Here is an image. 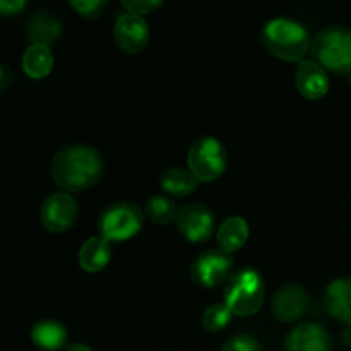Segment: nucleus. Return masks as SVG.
Wrapping results in <instances>:
<instances>
[{
	"label": "nucleus",
	"instance_id": "nucleus-1",
	"mask_svg": "<svg viewBox=\"0 0 351 351\" xmlns=\"http://www.w3.org/2000/svg\"><path fill=\"white\" fill-rule=\"evenodd\" d=\"M105 163L98 149L84 144L64 146L51 160V178L64 192H82L99 184Z\"/></svg>",
	"mask_w": 351,
	"mask_h": 351
},
{
	"label": "nucleus",
	"instance_id": "nucleus-2",
	"mask_svg": "<svg viewBox=\"0 0 351 351\" xmlns=\"http://www.w3.org/2000/svg\"><path fill=\"white\" fill-rule=\"evenodd\" d=\"M261 41L264 48L276 58L285 62L304 60L311 50V36L300 23L287 17H276L264 24L261 31Z\"/></svg>",
	"mask_w": 351,
	"mask_h": 351
},
{
	"label": "nucleus",
	"instance_id": "nucleus-3",
	"mask_svg": "<svg viewBox=\"0 0 351 351\" xmlns=\"http://www.w3.org/2000/svg\"><path fill=\"white\" fill-rule=\"evenodd\" d=\"M311 53L324 71L351 75V29L328 26L312 38Z\"/></svg>",
	"mask_w": 351,
	"mask_h": 351
},
{
	"label": "nucleus",
	"instance_id": "nucleus-4",
	"mask_svg": "<svg viewBox=\"0 0 351 351\" xmlns=\"http://www.w3.org/2000/svg\"><path fill=\"white\" fill-rule=\"evenodd\" d=\"M266 285L256 269H243L233 274L225 287L223 302L233 315L249 317L263 307Z\"/></svg>",
	"mask_w": 351,
	"mask_h": 351
},
{
	"label": "nucleus",
	"instance_id": "nucleus-5",
	"mask_svg": "<svg viewBox=\"0 0 351 351\" xmlns=\"http://www.w3.org/2000/svg\"><path fill=\"white\" fill-rule=\"evenodd\" d=\"M146 213L130 201H119L106 206L98 218V232L108 242L132 239L143 230Z\"/></svg>",
	"mask_w": 351,
	"mask_h": 351
},
{
	"label": "nucleus",
	"instance_id": "nucleus-6",
	"mask_svg": "<svg viewBox=\"0 0 351 351\" xmlns=\"http://www.w3.org/2000/svg\"><path fill=\"white\" fill-rule=\"evenodd\" d=\"M228 156L225 146L211 136H202L191 146L187 154L189 170L199 182H213L226 170Z\"/></svg>",
	"mask_w": 351,
	"mask_h": 351
},
{
	"label": "nucleus",
	"instance_id": "nucleus-7",
	"mask_svg": "<svg viewBox=\"0 0 351 351\" xmlns=\"http://www.w3.org/2000/svg\"><path fill=\"white\" fill-rule=\"evenodd\" d=\"M191 280L202 288H216L228 283L233 276L232 254L225 250H204L191 264Z\"/></svg>",
	"mask_w": 351,
	"mask_h": 351
},
{
	"label": "nucleus",
	"instance_id": "nucleus-8",
	"mask_svg": "<svg viewBox=\"0 0 351 351\" xmlns=\"http://www.w3.org/2000/svg\"><path fill=\"white\" fill-rule=\"evenodd\" d=\"M40 219L48 232H67L77 219V202L69 192H55L41 204Z\"/></svg>",
	"mask_w": 351,
	"mask_h": 351
},
{
	"label": "nucleus",
	"instance_id": "nucleus-9",
	"mask_svg": "<svg viewBox=\"0 0 351 351\" xmlns=\"http://www.w3.org/2000/svg\"><path fill=\"white\" fill-rule=\"evenodd\" d=\"M175 225L178 233L189 242H204L215 232V215L208 206L192 202L178 209Z\"/></svg>",
	"mask_w": 351,
	"mask_h": 351
},
{
	"label": "nucleus",
	"instance_id": "nucleus-10",
	"mask_svg": "<svg viewBox=\"0 0 351 351\" xmlns=\"http://www.w3.org/2000/svg\"><path fill=\"white\" fill-rule=\"evenodd\" d=\"M113 36H115L117 47L123 53L137 55L149 43V26L144 21V17L127 12L117 21Z\"/></svg>",
	"mask_w": 351,
	"mask_h": 351
},
{
	"label": "nucleus",
	"instance_id": "nucleus-11",
	"mask_svg": "<svg viewBox=\"0 0 351 351\" xmlns=\"http://www.w3.org/2000/svg\"><path fill=\"white\" fill-rule=\"evenodd\" d=\"M308 295L300 285H285L271 300V312L280 322H295L307 312Z\"/></svg>",
	"mask_w": 351,
	"mask_h": 351
},
{
	"label": "nucleus",
	"instance_id": "nucleus-12",
	"mask_svg": "<svg viewBox=\"0 0 351 351\" xmlns=\"http://www.w3.org/2000/svg\"><path fill=\"white\" fill-rule=\"evenodd\" d=\"M285 351H331V336L317 322H304L285 339Z\"/></svg>",
	"mask_w": 351,
	"mask_h": 351
},
{
	"label": "nucleus",
	"instance_id": "nucleus-13",
	"mask_svg": "<svg viewBox=\"0 0 351 351\" xmlns=\"http://www.w3.org/2000/svg\"><path fill=\"white\" fill-rule=\"evenodd\" d=\"M295 84L298 93L307 99H321L329 91V77L317 62L302 60L295 72Z\"/></svg>",
	"mask_w": 351,
	"mask_h": 351
},
{
	"label": "nucleus",
	"instance_id": "nucleus-14",
	"mask_svg": "<svg viewBox=\"0 0 351 351\" xmlns=\"http://www.w3.org/2000/svg\"><path fill=\"white\" fill-rule=\"evenodd\" d=\"M324 305L332 319L351 326V278H338L328 285Z\"/></svg>",
	"mask_w": 351,
	"mask_h": 351
},
{
	"label": "nucleus",
	"instance_id": "nucleus-15",
	"mask_svg": "<svg viewBox=\"0 0 351 351\" xmlns=\"http://www.w3.org/2000/svg\"><path fill=\"white\" fill-rule=\"evenodd\" d=\"M26 31L27 38L33 41V45H43V47L50 48L60 38L62 24L57 16L48 10H40L29 17Z\"/></svg>",
	"mask_w": 351,
	"mask_h": 351
},
{
	"label": "nucleus",
	"instance_id": "nucleus-16",
	"mask_svg": "<svg viewBox=\"0 0 351 351\" xmlns=\"http://www.w3.org/2000/svg\"><path fill=\"white\" fill-rule=\"evenodd\" d=\"M112 259V245L101 235L91 237L81 245L77 254L79 266L86 273H98Z\"/></svg>",
	"mask_w": 351,
	"mask_h": 351
},
{
	"label": "nucleus",
	"instance_id": "nucleus-17",
	"mask_svg": "<svg viewBox=\"0 0 351 351\" xmlns=\"http://www.w3.org/2000/svg\"><path fill=\"white\" fill-rule=\"evenodd\" d=\"M69 332L58 321H40L31 329V341L45 351H58L67 345Z\"/></svg>",
	"mask_w": 351,
	"mask_h": 351
},
{
	"label": "nucleus",
	"instance_id": "nucleus-18",
	"mask_svg": "<svg viewBox=\"0 0 351 351\" xmlns=\"http://www.w3.org/2000/svg\"><path fill=\"white\" fill-rule=\"evenodd\" d=\"M249 240V225L240 216H230L219 225L218 243L219 249L226 254H233L242 249Z\"/></svg>",
	"mask_w": 351,
	"mask_h": 351
},
{
	"label": "nucleus",
	"instance_id": "nucleus-19",
	"mask_svg": "<svg viewBox=\"0 0 351 351\" xmlns=\"http://www.w3.org/2000/svg\"><path fill=\"white\" fill-rule=\"evenodd\" d=\"M160 185L165 194L173 195V197H185L197 189L199 180L191 170L171 167L161 173Z\"/></svg>",
	"mask_w": 351,
	"mask_h": 351
},
{
	"label": "nucleus",
	"instance_id": "nucleus-20",
	"mask_svg": "<svg viewBox=\"0 0 351 351\" xmlns=\"http://www.w3.org/2000/svg\"><path fill=\"white\" fill-rule=\"evenodd\" d=\"M23 69L29 77L43 79L53 69V55L48 47L31 45L23 55Z\"/></svg>",
	"mask_w": 351,
	"mask_h": 351
},
{
	"label": "nucleus",
	"instance_id": "nucleus-21",
	"mask_svg": "<svg viewBox=\"0 0 351 351\" xmlns=\"http://www.w3.org/2000/svg\"><path fill=\"white\" fill-rule=\"evenodd\" d=\"M144 213H146L147 218L153 223L158 225H167V223L175 221L178 215V208L175 206V202L170 197H167L165 194L153 195L149 201L144 206Z\"/></svg>",
	"mask_w": 351,
	"mask_h": 351
},
{
	"label": "nucleus",
	"instance_id": "nucleus-22",
	"mask_svg": "<svg viewBox=\"0 0 351 351\" xmlns=\"http://www.w3.org/2000/svg\"><path fill=\"white\" fill-rule=\"evenodd\" d=\"M232 311L225 304H215L202 314V328L209 332H218L225 329L232 321Z\"/></svg>",
	"mask_w": 351,
	"mask_h": 351
},
{
	"label": "nucleus",
	"instance_id": "nucleus-23",
	"mask_svg": "<svg viewBox=\"0 0 351 351\" xmlns=\"http://www.w3.org/2000/svg\"><path fill=\"white\" fill-rule=\"evenodd\" d=\"M71 7L84 19H96L101 16L106 2L105 0H75V2H71Z\"/></svg>",
	"mask_w": 351,
	"mask_h": 351
},
{
	"label": "nucleus",
	"instance_id": "nucleus-24",
	"mask_svg": "<svg viewBox=\"0 0 351 351\" xmlns=\"http://www.w3.org/2000/svg\"><path fill=\"white\" fill-rule=\"evenodd\" d=\"M221 351H263L261 343L250 335H237L223 345Z\"/></svg>",
	"mask_w": 351,
	"mask_h": 351
},
{
	"label": "nucleus",
	"instance_id": "nucleus-25",
	"mask_svg": "<svg viewBox=\"0 0 351 351\" xmlns=\"http://www.w3.org/2000/svg\"><path fill=\"white\" fill-rule=\"evenodd\" d=\"M122 5L129 14L143 17L146 14H151L156 9H160L163 2H158V0H125V2H122Z\"/></svg>",
	"mask_w": 351,
	"mask_h": 351
},
{
	"label": "nucleus",
	"instance_id": "nucleus-26",
	"mask_svg": "<svg viewBox=\"0 0 351 351\" xmlns=\"http://www.w3.org/2000/svg\"><path fill=\"white\" fill-rule=\"evenodd\" d=\"M24 7H27V2H23V0H14V2L3 0V2H0V10H2L3 16H17Z\"/></svg>",
	"mask_w": 351,
	"mask_h": 351
},
{
	"label": "nucleus",
	"instance_id": "nucleus-27",
	"mask_svg": "<svg viewBox=\"0 0 351 351\" xmlns=\"http://www.w3.org/2000/svg\"><path fill=\"white\" fill-rule=\"evenodd\" d=\"M12 81H14V77H12V74H10V69L3 64L0 65V89H2V91H5V89L12 84Z\"/></svg>",
	"mask_w": 351,
	"mask_h": 351
},
{
	"label": "nucleus",
	"instance_id": "nucleus-28",
	"mask_svg": "<svg viewBox=\"0 0 351 351\" xmlns=\"http://www.w3.org/2000/svg\"><path fill=\"white\" fill-rule=\"evenodd\" d=\"M67 351H93L91 346L86 345V343H72L71 346H69Z\"/></svg>",
	"mask_w": 351,
	"mask_h": 351
},
{
	"label": "nucleus",
	"instance_id": "nucleus-29",
	"mask_svg": "<svg viewBox=\"0 0 351 351\" xmlns=\"http://www.w3.org/2000/svg\"><path fill=\"white\" fill-rule=\"evenodd\" d=\"M350 81H351V75H350Z\"/></svg>",
	"mask_w": 351,
	"mask_h": 351
}]
</instances>
